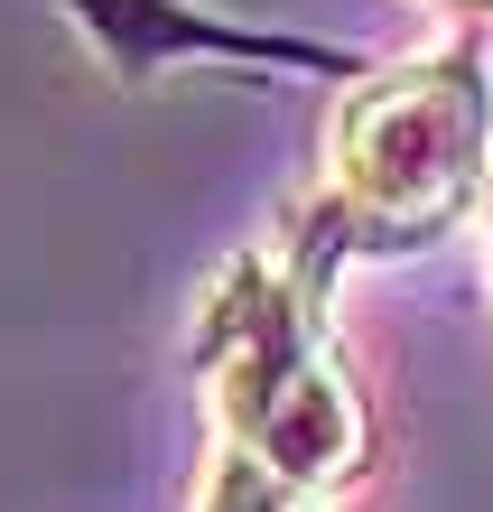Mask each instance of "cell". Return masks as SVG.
Returning <instances> with one entry per match:
<instances>
[{
	"instance_id": "cell-1",
	"label": "cell",
	"mask_w": 493,
	"mask_h": 512,
	"mask_svg": "<svg viewBox=\"0 0 493 512\" xmlns=\"http://www.w3.org/2000/svg\"><path fill=\"white\" fill-rule=\"evenodd\" d=\"M335 261L280 233V252H233L196 308V391L214 410V447L289 475L307 494H345L373 475V410L326 336Z\"/></svg>"
},
{
	"instance_id": "cell-2",
	"label": "cell",
	"mask_w": 493,
	"mask_h": 512,
	"mask_svg": "<svg viewBox=\"0 0 493 512\" xmlns=\"http://www.w3.org/2000/svg\"><path fill=\"white\" fill-rule=\"evenodd\" d=\"M493 196V56L484 38H447L438 56L363 66L326 122V168L289 233H307L326 261L354 252H410Z\"/></svg>"
},
{
	"instance_id": "cell-3",
	"label": "cell",
	"mask_w": 493,
	"mask_h": 512,
	"mask_svg": "<svg viewBox=\"0 0 493 512\" xmlns=\"http://www.w3.org/2000/svg\"><path fill=\"white\" fill-rule=\"evenodd\" d=\"M196 512H335V503L289 485V475H270V466H252L242 447H214L205 485H196Z\"/></svg>"
},
{
	"instance_id": "cell-4",
	"label": "cell",
	"mask_w": 493,
	"mask_h": 512,
	"mask_svg": "<svg viewBox=\"0 0 493 512\" xmlns=\"http://www.w3.org/2000/svg\"><path fill=\"white\" fill-rule=\"evenodd\" d=\"M447 10H493V0H447Z\"/></svg>"
}]
</instances>
